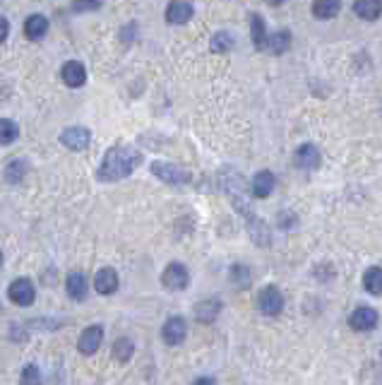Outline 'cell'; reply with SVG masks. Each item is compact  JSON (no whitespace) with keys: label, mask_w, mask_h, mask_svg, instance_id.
Instances as JSON below:
<instances>
[{"label":"cell","mask_w":382,"mask_h":385,"mask_svg":"<svg viewBox=\"0 0 382 385\" xmlns=\"http://www.w3.org/2000/svg\"><path fill=\"white\" fill-rule=\"evenodd\" d=\"M195 14V8L185 0H176V3L166 5V22L169 24H185Z\"/></svg>","instance_id":"8fae6325"},{"label":"cell","mask_w":382,"mask_h":385,"mask_svg":"<svg viewBox=\"0 0 382 385\" xmlns=\"http://www.w3.org/2000/svg\"><path fill=\"white\" fill-rule=\"evenodd\" d=\"M75 10H99L101 5L99 3H77V5H72Z\"/></svg>","instance_id":"f546056e"},{"label":"cell","mask_w":382,"mask_h":385,"mask_svg":"<svg viewBox=\"0 0 382 385\" xmlns=\"http://www.w3.org/2000/svg\"><path fill=\"white\" fill-rule=\"evenodd\" d=\"M8 296H10V301L17 306H32L34 299H36V289H34V284L27 277H19V280H14L12 284L8 287Z\"/></svg>","instance_id":"5b68a950"},{"label":"cell","mask_w":382,"mask_h":385,"mask_svg":"<svg viewBox=\"0 0 382 385\" xmlns=\"http://www.w3.org/2000/svg\"><path fill=\"white\" fill-rule=\"evenodd\" d=\"M257 309L262 315H267V318H274V315H279L284 311V294L279 287L274 284H267L262 291H259L257 296Z\"/></svg>","instance_id":"7a4b0ae2"},{"label":"cell","mask_w":382,"mask_h":385,"mask_svg":"<svg viewBox=\"0 0 382 385\" xmlns=\"http://www.w3.org/2000/svg\"><path fill=\"white\" fill-rule=\"evenodd\" d=\"M151 174L156 178H161L164 183H171V186H185V183H190V171H185L183 167H176L171 162H154L151 164Z\"/></svg>","instance_id":"3957f363"},{"label":"cell","mask_w":382,"mask_h":385,"mask_svg":"<svg viewBox=\"0 0 382 385\" xmlns=\"http://www.w3.org/2000/svg\"><path fill=\"white\" fill-rule=\"evenodd\" d=\"M161 284L166 287L169 291H183L188 289L190 284V275H188V267L183 262H169L161 275Z\"/></svg>","instance_id":"277c9868"},{"label":"cell","mask_w":382,"mask_h":385,"mask_svg":"<svg viewBox=\"0 0 382 385\" xmlns=\"http://www.w3.org/2000/svg\"><path fill=\"white\" fill-rule=\"evenodd\" d=\"M251 34H253V43L257 51L269 48V34H267V27H264V19L259 12L251 14Z\"/></svg>","instance_id":"9a60e30c"},{"label":"cell","mask_w":382,"mask_h":385,"mask_svg":"<svg viewBox=\"0 0 382 385\" xmlns=\"http://www.w3.org/2000/svg\"><path fill=\"white\" fill-rule=\"evenodd\" d=\"M48 32V19L43 17V14H29L27 22H24V34H27V39H32V41H36V39H43Z\"/></svg>","instance_id":"e0dca14e"},{"label":"cell","mask_w":382,"mask_h":385,"mask_svg":"<svg viewBox=\"0 0 382 385\" xmlns=\"http://www.w3.org/2000/svg\"><path fill=\"white\" fill-rule=\"evenodd\" d=\"M161 337H164V342L171 344V347L183 344L185 337H188V323H185V318L173 315V318L166 320L164 328H161Z\"/></svg>","instance_id":"8992f818"},{"label":"cell","mask_w":382,"mask_h":385,"mask_svg":"<svg viewBox=\"0 0 382 385\" xmlns=\"http://www.w3.org/2000/svg\"><path fill=\"white\" fill-rule=\"evenodd\" d=\"M61 77L67 87H82L87 82V70L80 61H67L61 70Z\"/></svg>","instance_id":"4fadbf2b"},{"label":"cell","mask_w":382,"mask_h":385,"mask_svg":"<svg viewBox=\"0 0 382 385\" xmlns=\"http://www.w3.org/2000/svg\"><path fill=\"white\" fill-rule=\"evenodd\" d=\"M288 48H291V34H288L286 29L269 34V51L277 53V56H282V53H286Z\"/></svg>","instance_id":"7402d4cb"},{"label":"cell","mask_w":382,"mask_h":385,"mask_svg":"<svg viewBox=\"0 0 382 385\" xmlns=\"http://www.w3.org/2000/svg\"><path fill=\"white\" fill-rule=\"evenodd\" d=\"M363 287L368 294L382 296V267H368L363 275Z\"/></svg>","instance_id":"44dd1931"},{"label":"cell","mask_w":382,"mask_h":385,"mask_svg":"<svg viewBox=\"0 0 382 385\" xmlns=\"http://www.w3.org/2000/svg\"><path fill=\"white\" fill-rule=\"evenodd\" d=\"M132 352H135V344H132V340H127V337L116 340V344H114V359H118L120 364H125V362H130Z\"/></svg>","instance_id":"cb8c5ba5"},{"label":"cell","mask_w":382,"mask_h":385,"mask_svg":"<svg viewBox=\"0 0 382 385\" xmlns=\"http://www.w3.org/2000/svg\"><path fill=\"white\" fill-rule=\"evenodd\" d=\"M193 385H217L212 381V378H198V381H195Z\"/></svg>","instance_id":"4dcf8cb0"},{"label":"cell","mask_w":382,"mask_h":385,"mask_svg":"<svg viewBox=\"0 0 382 385\" xmlns=\"http://www.w3.org/2000/svg\"><path fill=\"white\" fill-rule=\"evenodd\" d=\"M8 34H10V24H8V19L5 17H0V43L8 39Z\"/></svg>","instance_id":"f1b7e54d"},{"label":"cell","mask_w":382,"mask_h":385,"mask_svg":"<svg viewBox=\"0 0 382 385\" xmlns=\"http://www.w3.org/2000/svg\"><path fill=\"white\" fill-rule=\"evenodd\" d=\"M22 169H24V164L22 162H12L8 167V174H5V176H8V181L10 183H14V181H19V178H22Z\"/></svg>","instance_id":"83f0119b"},{"label":"cell","mask_w":382,"mask_h":385,"mask_svg":"<svg viewBox=\"0 0 382 385\" xmlns=\"http://www.w3.org/2000/svg\"><path fill=\"white\" fill-rule=\"evenodd\" d=\"M219 311H222V301L219 299L200 301V304L195 306V318H198L200 323H212V320L219 315Z\"/></svg>","instance_id":"ac0fdd59"},{"label":"cell","mask_w":382,"mask_h":385,"mask_svg":"<svg viewBox=\"0 0 382 385\" xmlns=\"http://www.w3.org/2000/svg\"><path fill=\"white\" fill-rule=\"evenodd\" d=\"M354 12L359 14L361 19L375 22L382 14V0H359V3H354Z\"/></svg>","instance_id":"d6986e66"},{"label":"cell","mask_w":382,"mask_h":385,"mask_svg":"<svg viewBox=\"0 0 382 385\" xmlns=\"http://www.w3.org/2000/svg\"><path fill=\"white\" fill-rule=\"evenodd\" d=\"M339 12H341L339 0H317V3H312V14L317 19H332Z\"/></svg>","instance_id":"ffe728a7"},{"label":"cell","mask_w":382,"mask_h":385,"mask_svg":"<svg viewBox=\"0 0 382 385\" xmlns=\"http://www.w3.org/2000/svg\"><path fill=\"white\" fill-rule=\"evenodd\" d=\"M19 385H41V376H39V371H36V366H24V371H22V381H19Z\"/></svg>","instance_id":"484cf974"},{"label":"cell","mask_w":382,"mask_h":385,"mask_svg":"<svg viewBox=\"0 0 382 385\" xmlns=\"http://www.w3.org/2000/svg\"><path fill=\"white\" fill-rule=\"evenodd\" d=\"M61 143L65 145L67 149H72V152H82V149L89 147V143H92V133H89V130H87V128H82V125H75V128L63 130Z\"/></svg>","instance_id":"ba28073f"},{"label":"cell","mask_w":382,"mask_h":385,"mask_svg":"<svg viewBox=\"0 0 382 385\" xmlns=\"http://www.w3.org/2000/svg\"><path fill=\"white\" fill-rule=\"evenodd\" d=\"M233 37L229 32H217L212 37V41H209V48H212V53H229L233 48Z\"/></svg>","instance_id":"603a6c76"},{"label":"cell","mask_w":382,"mask_h":385,"mask_svg":"<svg viewBox=\"0 0 382 385\" xmlns=\"http://www.w3.org/2000/svg\"><path fill=\"white\" fill-rule=\"evenodd\" d=\"M293 162H296L298 169H306V171H315V169H320L322 157H320L317 145H312V143L301 145V147L296 149V154H293Z\"/></svg>","instance_id":"52a82bcc"},{"label":"cell","mask_w":382,"mask_h":385,"mask_svg":"<svg viewBox=\"0 0 382 385\" xmlns=\"http://www.w3.org/2000/svg\"><path fill=\"white\" fill-rule=\"evenodd\" d=\"M17 140V125L8 118H0V145H12Z\"/></svg>","instance_id":"d4e9b609"},{"label":"cell","mask_w":382,"mask_h":385,"mask_svg":"<svg viewBox=\"0 0 382 385\" xmlns=\"http://www.w3.org/2000/svg\"><path fill=\"white\" fill-rule=\"evenodd\" d=\"M65 287H67V294H70V299L75 301H85L87 299V291H89V287H87V277L82 275V272H70L65 280Z\"/></svg>","instance_id":"2e32d148"},{"label":"cell","mask_w":382,"mask_h":385,"mask_svg":"<svg viewBox=\"0 0 382 385\" xmlns=\"http://www.w3.org/2000/svg\"><path fill=\"white\" fill-rule=\"evenodd\" d=\"M274 186H277V178H274L272 171H257L253 176V195L259 200L269 198L274 191Z\"/></svg>","instance_id":"5bb4252c"},{"label":"cell","mask_w":382,"mask_h":385,"mask_svg":"<svg viewBox=\"0 0 382 385\" xmlns=\"http://www.w3.org/2000/svg\"><path fill=\"white\" fill-rule=\"evenodd\" d=\"M378 320H380L378 311L368 309V306H361V309H356L354 313H351L349 325L356 333H368V330H373L375 325H378Z\"/></svg>","instance_id":"9c48e42d"},{"label":"cell","mask_w":382,"mask_h":385,"mask_svg":"<svg viewBox=\"0 0 382 385\" xmlns=\"http://www.w3.org/2000/svg\"><path fill=\"white\" fill-rule=\"evenodd\" d=\"M94 289L104 296L114 294V291L118 289V272H116L114 267H101L94 277Z\"/></svg>","instance_id":"7c38bea8"},{"label":"cell","mask_w":382,"mask_h":385,"mask_svg":"<svg viewBox=\"0 0 382 385\" xmlns=\"http://www.w3.org/2000/svg\"><path fill=\"white\" fill-rule=\"evenodd\" d=\"M140 162H142V154L137 152V149L123 147V145L111 147L109 152H106L104 162H101L99 171H96V178H99V181H106V183L120 181V178L130 176V174L140 167Z\"/></svg>","instance_id":"6da1fadb"},{"label":"cell","mask_w":382,"mask_h":385,"mask_svg":"<svg viewBox=\"0 0 382 385\" xmlns=\"http://www.w3.org/2000/svg\"><path fill=\"white\" fill-rule=\"evenodd\" d=\"M248 277H251V270H248L246 265H233V270H231V280L233 282H238V284H246Z\"/></svg>","instance_id":"4316f807"},{"label":"cell","mask_w":382,"mask_h":385,"mask_svg":"<svg viewBox=\"0 0 382 385\" xmlns=\"http://www.w3.org/2000/svg\"><path fill=\"white\" fill-rule=\"evenodd\" d=\"M0 262H3V253H0Z\"/></svg>","instance_id":"1f68e13d"},{"label":"cell","mask_w":382,"mask_h":385,"mask_svg":"<svg viewBox=\"0 0 382 385\" xmlns=\"http://www.w3.org/2000/svg\"><path fill=\"white\" fill-rule=\"evenodd\" d=\"M101 342H104V328L101 325H92L85 333L80 335V342H77V349H80L85 357H92L94 352H99Z\"/></svg>","instance_id":"30bf717a"}]
</instances>
